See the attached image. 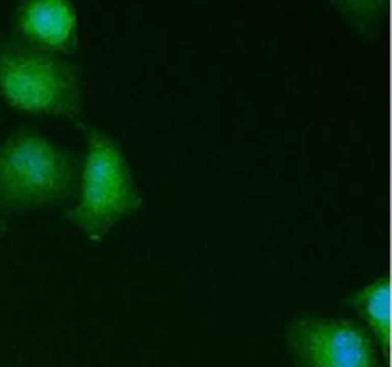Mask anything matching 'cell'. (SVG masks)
<instances>
[{
  "mask_svg": "<svg viewBox=\"0 0 392 367\" xmlns=\"http://www.w3.org/2000/svg\"><path fill=\"white\" fill-rule=\"evenodd\" d=\"M80 155L39 128L0 140V211L62 205L77 191Z\"/></svg>",
  "mask_w": 392,
  "mask_h": 367,
  "instance_id": "obj_1",
  "label": "cell"
},
{
  "mask_svg": "<svg viewBox=\"0 0 392 367\" xmlns=\"http://www.w3.org/2000/svg\"><path fill=\"white\" fill-rule=\"evenodd\" d=\"M0 96L16 109L87 126L82 67L17 37H0Z\"/></svg>",
  "mask_w": 392,
  "mask_h": 367,
  "instance_id": "obj_2",
  "label": "cell"
},
{
  "mask_svg": "<svg viewBox=\"0 0 392 367\" xmlns=\"http://www.w3.org/2000/svg\"><path fill=\"white\" fill-rule=\"evenodd\" d=\"M87 128V149L80 157L77 199L65 211L90 241H98L119 220L144 205V193L130 159L115 136L96 126Z\"/></svg>",
  "mask_w": 392,
  "mask_h": 367,
  "instance_id": "obj_3",
  "label": "cell"
},
{
  "mask_svg": "<svg viewBox=\"0 0 392 367\" xmlns=\"http://www.w3.org/2000/svg\"><path fill=\"white\" fill-rule=\"evenodd\" d=\"M298 367H381V350L368 327L352 318L302 314L287 329Z\"/></svg>",
  "mask_w": 392,
  "mask_h": 367,
  "instance_id": "obj_4",
  "label": "cell"
},
{
  "mask_svg": "<svg viewBox=\"0 0 392 367\" xmlns=\"http://www.w3.org/2000/svg\"><path fill=\"white\" fill-rule=\"evenodd\" d=\"M10 19L14 37L55 54L73 52L78 44V12L71 0H21Z\"/></svg>",
  "mask_w": 392,
  "mask_h": 367,
  "instance_id": "obj_5",
  "label": "cell"
},
{
  "mask_svg": "<svg viewBox=\"0 0 392 367\" xmlns=\"http://www.w3.org/2000/svg\"><path fill=\"white\" fill-rule=\"evenodd\" d=\"M345 302L360 314L363 325L371 333L384 358L390 348V275H375L358 289L350 291Z\"/></svg>",
  "mask_w": 392,
  "mask_h": 367,
  "instance_id": "obj_6",
  "label": "cell"
},
{
  "mask_svg": "<svg viewBox=\"0 0 392 367\" xmlns=\"http://www.w3.org/2000/svg\"><path fill=\"white\" fill-rule=\"evenodd\" d=\"M335 6L360 29H373L377 21L383 17L386 2L384 0H337Z\"/></svg>",
  "mask_w": 392,
  "mask_h": 367,
  "instance_id": "obj_7",
  "label": "cell"
},
{
  "mask_svg": "<svg viewBox=\"0 0 392 367\" xmlns=\"http://www.w3.org/2000/svg\"><path fill=\"white\" fill-rule=\"evenodd\" d=\"M6 232V218H4V214L0 211V235Z\"/></svg>",
  "mask_w": 392,
  "mask_h": 367,
  "instance_id": "obj_8",
  "label": "cell"
}]
</instances>
